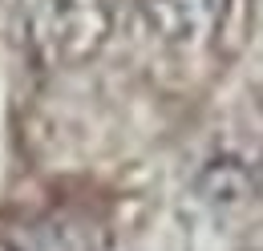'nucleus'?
<instances>
[{"mask_svg":"<svg viewBox=\"0 0 263 251\" xmlns=\"http://www.w3.org/2000/svg\"><path fill=\"white\" fill-rule=\"evenodd\" d=\"M114 29L109 0H33L29 4V49L41 69H73L98 57Z\"/></svg>","mask_w":263,"mask_h":251,"instance_id":"nucleus-1","label":"nucleus"},{"mask_svg":"<svg viewBox=\"0 0 263 251\" xmlns=\"http://www.w3.org/2000/svg\"><path fill=\"white\" fill-rule=\"evenodd\" d=\"M227 8L231 0H138V21L158 45L198 49L219 32Z\"/></svg>","mask_w":263,"mask_h":251,"instance_id":"nucleus-3","label":"nucleus"},{"mask_svg":"<svg viewBox=\"0 0 263 251\" xmlns=\"http://www.w3.org/2000/svg\"><path fill=\"white\" fill-rule=\"evenodd\" d=\"M0 251H93L85 227L73 219H53V215H36V219H16L0 235Z\"/></svg>","mask_w":263,"mask_h":251,"instance_id":"nucleus-4","label":"nucleus"},{"mask_svg":"<svg viewBox=\"0 0 263 251\" xmlns=\"http://www.w3.org/2000/svg\"><path fill=\"white\" fill-rule=\"evenodd\" d=\"M198 207L231 215L263 199V146H223L206 158L191 178Z\"/></svg>","mask_w":263,"mask_h":251,"instance_id":"nucleus-2","label":"nucleus"}]
</instances>
